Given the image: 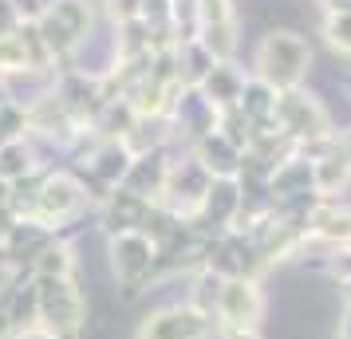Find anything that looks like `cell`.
<instances>
[{
  "instance_id": "cell-1",
  "label": "cell",
  "mask_w": 351,
  "mask_h": 339,
  "mask_svg": "<svg viewBox=\"0 0 351 339\" xmlns=\"http://www.w3.org/2000/svg\"><path fill=\"white\" fill-rule=\"evenodd\" d=\"M202 320L193 312H174V316H158L154 323H146L143 339H202Z\"/></svg>"
},
{
  "instance_id": "cell-2",
  "label": "cell",
  "mask_w": 351,
  "mask_h": 339,
  "mask_svg": "<svg viewBox=\"0 0 351 339\" xmlns=\"http://www.w3.org/2000/svg\"><path fill=\"white\" fill-rule=\"evenodd\" d=\"M225 312L233 316V323H249L253 312H256L253 288H249V284H229V288H225Z\"/></svg>"
}]
</instances>
